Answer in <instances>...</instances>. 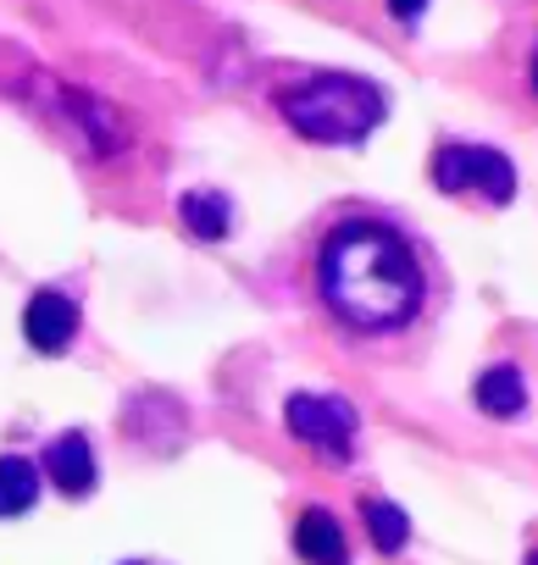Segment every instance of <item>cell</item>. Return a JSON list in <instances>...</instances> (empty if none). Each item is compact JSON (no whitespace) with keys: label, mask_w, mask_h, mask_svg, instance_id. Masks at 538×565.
Listing matches in <instances>:
<instances>
[{"label":"cell","mask_w":538,"mask_h":565,"mask_svg":"<svg viewBox=\"0 0 538 565\" xmlns=\"http://www.w3.org/2000/svg\"><path fill=\"white\" fill-rule=\"evenodd\" d=\"M317 300L350 333H405L428 306V266L383 216H345L317 244Z\"/></svg>","instance_id":"6da1fadb"},{"label":"cell","mask_w":538,"mask_h":565,"mask_svg":"<svg viewBox=\"0 0 538 565\" xmlns=\"http://www.w3.org/2000/svg\"><path fill=\"white\" fill-rule=\"evenodd\" d=\"M273 106L312 145H361L389 117V95L361 73H306L300 84H284Z\"/></svg>","instance_id":"7a4b0ae2"},{"label":"cell","mask_w":538,"mask_h":565,"mask_svg":"<svg viewBox=\"0 0 538 565\" xmlns=\"http://www.w3.org/2000/svg\"><path fill=\"white\" fill-rule=\"evenodd\" d=\"M428 183L439 194H483L488 205H510L516 194V167L505 161V150L494 145H439L433 161H428Z\"/></svg>","instance_id":"3957f363"},{"label":"cell","mask_w":538,"mask_h":565,"mask_svg":"<svg viewBox=\"0 0 538 565\" xmlns=\"http://www.w3.org/2000/svg\"><path fill=\"white\" fill-rule=\"evenodd\" d=\"M284 422H289V433H295L300 444L323 449L328 460H350V455H356V427H361V416H356V405L339 399V394H289Z\"/></svg>","instance_id":"277c9868"},{"label":"cell","mask_w":538,"mask_h":565,"mask_svg":"<svg viewBox=\"0 0 538 565\" xmlns=\"http://www.w3.org/2000/svg\"><path fill=\"white\" fill-rule=\"evenodd\" d=\"M40 471L56 482L62 499H89L95 482H101V466H95V444L84 433H62L51 438V449L40 455Z\"/></svg>","instance_id":"5b68a950"},{"label":"cell","mask_w":538,"mask_h":565,"mask_svg":"<svg viewBox=\"0 0 538 565\" xmlns=\"http://www.w3.org/2000/svg\"><path fill=\"white\" fill-rule=\"evenodd\" d=\"M23 333L40 355H67V344L78 339V306L62 289H40L23 311Z\"/></svg>","instance_id":"8992f818"},{"label":"cell","mask_w":538,"mask_h":565,"mask_svg":"<svg viewBox=\"0 0 538 565\" xmlns=\"http://www.w3.org/2000/svg\"><path fill=\"white\" fill-rule=\"evenodd\" d=\"M295 554L306 565H350V543H345V526L328 504H306L295 515Z\"/></svg>","instance_id":"52a82bcc"},{"label":"cell","mask_w":538,"mask_h":565,"mask_svg":"<svg viewBox=\"0 0 538 565\" xmlns=\"http://www.w3.org/2000/svg\"><path fill=\"white\" fill-rule=\"evenodd\" d=\"M178 222H183L200 244H217V238L233 233V205H228V194H217V189H189V194L178 200Z\"/></svg>","instance_id":"ba28073f"},{"label":"cell","mask_w":538,"mask_h":565,"mask_svg":"<svg viewBox=\"0 0 538 565\" xmlns=\"http://www.w3.org/2000/svg\"><path fill=\"white\" fill-rule=\"evenodd\" d=\"M472 399H477V411H488V416L510 422V416H521V405H527V383H521V372H516V366H505V361H499V366L477 372Z\"/></svg>","instance_id":"9c48e42d"},{"label":"cell","mask_w":538,"mask_h":565,"mask_svg":"<svg viewBox=\"0 0 538 565\" xmlns=\"http://www.w3.org/2000/svg\"><path fill=\"white\" fill-rule=\"evenodd\" d=\"M361 521H367L378 554H400L411 543V515L394 499H361Z\"/></svg>","instance_id":"30bf717a"},{"label":"cell","mask_w":538,"mask_h":565,"mask_svg":"<svg viewBox=\"0 0 538 565\" xmlns=\"http://www.w3.org/2000/svg\"><path fill=\"white\" fill-rule=\"evenodd\" d=\"M0 504H7V515L18 521V515H29V504L40 499V466L34 460H23V455H7L0 460Z\"/></svg>","instance_id":"8fae6325"},{"label":"cell","mask_w":538,"mask_h":565,"mask_svg":"<svg viewBox=\"0 0 538 565\" xmlns=\"http://www.w3.org/2000/svg\"><path fill=\"white\" fill-rule=\"evenodd\" d=\"M527 78H532V95H538V45H532V73Z\"/></svg>","instance_id":"7c38bea8"},{"label":"cell","mask_w":538,"mask_h":565,"mask_svg":"<svg viewBox=\"0 0 538 565\" xmlns=\"http://www.w3.org/2000/svg\"><path fill=\"white\" fill-rule=\"evenodd\" d=\"M521 565H538V543H532V548H527V559H521Z\"/></svg>","instance_id":"4fadbf2b"},{"label":"cell","mask_w":538,"mask_h":565,"mask_svg":"<svg viewBox=\"0 0 538 565\" xmlns=\"http://www.w3.org/2000/svg\"><path fill=\"white\" fill-rule=\"evenodd\" d=\"M123 565H145V559H123Z\"/></svg>","instance_id":"5bb4252c"}]
</instances>
